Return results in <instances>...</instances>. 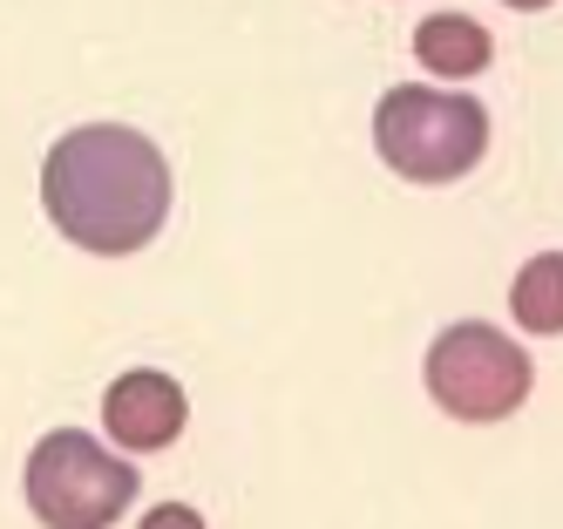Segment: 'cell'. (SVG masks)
<instances>
[{
  "mask_svg": "<svg viewBox=\"0 0 563 529\" xmlns=\"http://www.w3.org/2000/svg\"><path fill=\"white\" fill-rule=\"evenodd\" d=\"M102 421H109V434L123 441V448H143V455H150V448H170L184 434V387L170 374L136 366V374H123V381L109 387Z\"/></svg>",
  "mask_w": 563,
  "mask_h": 529,
  "instance_id": "5",
  "label": "cell"
},
{
  "mask_svg": "<svg viewBox=\"0 0 563 529\" xmlns=\"http://www.w3.org/2000/svg\"><path fill=\"white\" fill-rule=\"evenodd\" d=\"M428 394L434 407H449L455 421H503L530 400V360H522L516 340H503L496 326H449L434 346H428Z\"/></svg>",
  "mask_w": 563,
  "mask_h": 529,
  "instance_id": "4",
  "label": "cell"
},
{
  "mask_svg": "<svg viewBox=\"0 0 563 529\" xmlns=\"http://www.w3.org/2000/svg\"><path fill=\"white\" fill-rule=\"evenodd\" d=\"M27 503L48 529H109L136 503V469L82 428H55L27 455Z\"/></svg>",
  "mask_w": 563,
  "mask_h": 529,
  "instance_id": "3",
  "label": "cell"
},
{
  "mask_svg": "<svg viewBox=\"0 0 563 529\" xmlns=\"http://www.w3.org/2000/svg\"><path fill=\"white\" fill-rule=\"evenodd\" d=\"M415 55H421L434 75H449V81L482 75V68H489V27L468 21V14H428V21L415 27Z\"/></svg>",
  "mask_w": 563,
  "mask_h": 529,
  "instance_id": "6",
  "label": "cell"
},
{
  "mask_svg": "<svg viewBox=\"0 0 563 529\" xmlns=\"http://www.w3.org/2000/svg\"><path fill=\"white\" fill-rule=\"evenodd\" d=\"M509 8H550V0H509Z\"/></svg>",
  "mask_w": 563,
  "mask_h": 529,
  "instance_id": "9",
  "label": "cell"
},
{
  "mask_svg": "<svg viewBox=\"0 0 563 529\" xmlns=\"http://www.w3.org/2000/svg\"><path fill=\"white\" fill-rule=\"evenodd\" d=\"M42 203L68 244L96 258H123L143 252L170 218V163L123 122H89L48 150Z\"/></svg>",
  "mask_w": 563,
  "mask_h": 529,
  "instance_id": "1",
  "label": "cell"
},
{
  "mask_svg": "<svg viewBox=\"0 0 563 529\" xmlns=\"http://www.w3.org/2000/svg\"><path fill=\"white\" fill-rule=\"evenodd\" d=\"M509 299H516V319L530 326V333H563V258L556 252L530 258Z\"/></svg>",
  "mask_w": 563,
  "mask_h": 529,
  "instance_id": "7",
  "label": "cell"
},
{
  "mask_svg": "<svg viewBox=\"0 0 563 529\" xmlns=\"http://www.w3.org/2000/svg\"><path fill=\"white\" fill-rule=\"evenodd\" d=\"M143 529H205V522H197V509H184V503H156L143 516Z\"/></svg>",
  "mask_w": 563,
  "mask_h": 529,
  "instance_id": "8",
  "label": "cell"
},
{
  "mask_svg": "<svg viewBox=\"0 0 563 529\" xmlns=\"http://www.w3.org/2000/svg\"><path fill=\"white\" fill-rule=\"evenodd\" d=\"M374 143L400 177L415 184H455L462 170H475L489 150V115L475 96H449V89H400L380 96L374 109Z\"/></svg>",
  "mask_w": 563,
  "mask_h": 529,
  "instance_id": "2",
  "label": "cell"
}]
</instances>
